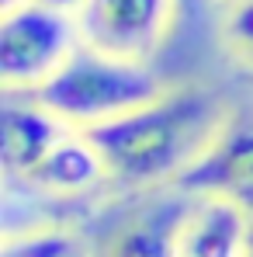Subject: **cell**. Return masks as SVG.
<instances>
[{
  "label": "cell",
  "instance_id": "obj_2",
  "mask_svg": "<svg viewBox=\"0 0 253 257\" xmlns=\"http://www.w3.org/2000/svg\"><path fill=\"white\" fill-rule=\"evenodd\" d=\"M163 94L167 90L146 70V63L115 59L80 42V49L63 63V70L32 97L63 122L77 128H94L115 122Z\"/></svg>",
  "mask_w": 253,
  "mask_h": 257
},
{
  "label": "cell",
  "instance_id": "obj_8",
  "mask_svg": "<svg viewBox=\"0 0 253 257\" xmlns=\"http://www.w3.org/2000/svg\"><path fill=\"white\" fill-rule=\"evenodd\" d=\"M104 177H111L97 146L90 143L84 128H70L59 146L39 164V171L25 181V188H35V191H45L52 198H77V195H87L94 191Z\"/></svg>",
  "mask_w": 253,
  "mask_h": 257
},
{
  "label": "cell",
  "instance_id": "obj_11",
  "mask_svg": "<svg viewBox=\"0 0 253 257\" xmlns=\"http://www.w3.org/2000/svg\"><path fill=\"white\" fill-rule=\"evenodd\" d=\"M225 42L253 70V0H232L225 18Z\"/></svg>",
  "mask_w": 253,
  "mask_h": 257
},
{
  "label": "cell",
  "instance_id": "obj_7",
  "mask_svg": "<svg viewBox=\"0 0 253 257\" xmlns=\"http://www.w3.org/2000/svg\"><path fill=\"white\" fill-rule=\"evenodd\" d=\"M253 219L222 198H187L173 257H250Z\"/></svg>",
  "mask_w": 253,
  "mask_h": 257
},
{
  "label": "cell",
  "instance_id": "obj_13",
  "mask_svg": "<svg viewBox=\"0 0 253 257\" xmlns=\"http://www.w3.org/2000/svg\"><path fill=\"white\" fill-rule=\"evenodd\" d=\"M21 4H25V0H0L4 11H14V7H21Z\"/></svg>",
  "mask_w": 253,
  "mask_h": 257
},
{
  "label": "cell",
  "instance_id": "obj_3",
  "mask_svg": "<svg viewBox=\"0 0 253 257\" xmlns=\"http://www.w3.org/2000/svg\"><path fill=\"white\" fill-rule=\"evenodd\" d=\"M80 49V25L73 14L49 11L25 0L4 11L0 21V84L7 94H35Z\"/></svg>",
  "mask_w": 253,
  "mask_h": 257
},
{
  "label": "cell",
  "instance_id": "obj_6",
  "mask_svg": "<svg viewBox=\"0 0 253 257\" xmlns=\"http://www.w3.org/2000/svg\"><path fill=\"white\" fill-rule=\"evenodd\" d=\"M70 128L77 125L52 115L32 94H25V97L7 94L4 108H0V164H4L7 181L25 184Z\"/></svg>",
  "mask_w": 253,
  "mask_h": 257
},
{
  "label": "cell",
  "instance_id": "obj_14",
  "mask_svg": "<svg viewBox=\"0 0 253 257\" xmlns=\"http://www.w3.org/2000/svg\"><path fill=\"white\" fill-rule=\"evenodd\" d=\"M250 257H253V254H250Z\"/></svg>",
  "mask_w": 253,
  "mask_h": 257
},
{
  "label": "cell",
  "instance_id": "obj_9",
  "mask_svg": "<svg viewBox=\"0 0 253 257\" xmlns=\"http://www.w3.org/2000/svg\"><path fill=\"white\" fill-rule=\"evenodd\" d=\"M184 209L187 202H177V205H163L156 212L142 215L118 236L111 257H173V236L184 219Z\"/></svg>",
  "mask_w": 253,
  "mask_h": 257
},
{
  "label": "cell",
  "instance_id": "obj_1",
  "mask_svg": "<svg viewBox=\"0 0 253 257\" xmlns=\"http://www.w3.org/2000/svg\"><path fill=\"white\" fill-rule=\"evenodd\" d=\"M225 128V108L208 90H167L115 122L84 128L108 174L122 184H160L187 171Z\"/></svg>",
  "mask_w": 253,
  "mask_h": 257
},
{
  "label": "cell",
  "instance_id": "obj_10",
  "mask_svg": "<svg viewBox=\"0 0 253 257\" xmlns=\"http://www.w3.org/2000/svg\"><path fill=\"white\" fill-rule=\"evenodd\" d=\"M0 257H90L84 236L63 226H35L25 233H7Z\"/></svg>",
  "mask_w": 253,
  "mask_h": 257
},
{
  "label": "cell",
  "instance_id": "obj_4",
  "mask_svg": "<svg viewBox=\"0 0 253 257\" xmlns=\"http://www.w3.org/2000/svg\"><path fill=\"white\" fill-rule=\"evenodd\" d=\"M170 0H87L77 14L80 42L128 63H146L167 35Z\"/></svg>",
  "mask_w": 253,
  "mask_h": 257
},
{
  "label": "cell",
  "instance_id": "obj_12",
  "mask_svg": "<svg viewBox=\"0 0 253 257\" xmlns=\"http://www.w3.org/2000/svg\"><path fill=\"white\" fill-rule=\"evenodd\" d=\"M32 4H42L49 11H59V14H73V18H77L87 0H32Z\"/></svg>",
  "mask_w": 253,
  "mask_h": 257
},
{
  "label": "cell",
  "instance_id": "obj_5",
  "mask_svg": "<svg viewBox=\"0 0 253 257\" xmlns=\"http://www.w3.org/2000/svg\"><path fill=\"white\" fill-rule=\"evenodd\" d=\"M187 198H222L253 219V125L225 122L208 150L173 184Z\"/></svg>",
  "mask_w": 253,
  "mask_h": 257
}]
</instances>
